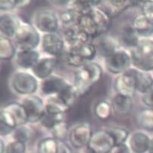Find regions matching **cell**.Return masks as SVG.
<instances>
[{
	"label": "cell",
	"mask_w": 153,
	"mask_h": 153,
	"mask_svg": "<svg viewBox=\"0 0 153 153\" xmlns=\"http://www.w3.org/2000/svg\"><path fill=\"white\" fill-rule=\"evenodd\" d=\"M102 68L100 64L91 62L78 68L74 74V86L79 96H83L100 81Z\"/></svg>",
	"instance_id": "cell-1"
},
{
	"label": "cell",
	"mask_w": 153,
	"mask_h": 153,
	"mask_svg": "<svg viewBox=\"0 0 153 153\" xmlns=\"http://www.w3.org/2000/svg\"><path fill=\"white\" fill-rule=\"evenodd\" d=\"M132 65L139 71L150 72L153 71V41L141 39L138 45L130 52Z\"/></svg>",
	"instance_id": "cell-2"
},
{
	"label": "cell",
	"mask_w": 153,
	"mask_h": 153,
	"mask_svg": "<svg viewBox=\"0 0 153 153\" xmlns=\"http://www.w3.org/2000/svg\"><path fill=\"white\" fill-rule=\"evenodd\" d=\"M42 38L40 37L39 30L30 24L21 22L18 28L13 42L18 50H36L39 46Z\"/></svg>",
	"instance_id": "cell-3"
},
{
	"label": "cell",
	"mask_w": 153,
	"mask_h": 153,
	"mask_svg": "<svg viewBox=\"0 0 153 153\" xmlns=\"http://www.w3.org/2000/svg\"><path fill=\"white\" fill-rule=\"evenodd\" d=\"M97 54L94 43L89 42L76 47L68 48L66 53V62L71 67L80 68L93 62Z\"/></svg>",
	"instance_id": "cell-4"
},
{
	"label": "cell",
	"mask_w": 153,
	"mask_h": 153,
	"mask_svg": "<svg viewBox=\"0 0 153 153\" xmlns=\"http://www.w3.org/2000/svg\"><path fill=\"white\" fill-rule=\"evenodd\" d=\"M12 86L14 91L23 96H32L38 90L37 78L33 74L27 71H18L12 78Z\"/></svg>",
	"instance_id": "cell-5"
},
{
	"label": "cell",
	"mask_w": 153,
	"mask_h": 153,
	"mask_svg": "<svg viewBox=\"0 0 153 153\" xmlns=\"http://www.w3.org/2000/svg\"><path fill=\"white\" fill-rule=\"evenodd\" d=\"M115 146L114 138L105 129L93 133L87 146V150L91 153H110Z\"/></svg>",
	"instance_id": "cell-6"
},
{
	"label": "cell",
	"mask_w": 153,
	"mask_h": 153,
	"mask_svg": "<svg viewBox=\"0 0 153 153\" xmlns=\"http://www.w3.org/2000/svg\"><path fill=\"white\" fill-rule=\"evenodd\" d=\"M59 18L51 9H41L35 14L33 18L34 27L40 32L46 33H56L59 30Z\"/></svg>",
	"instance_id": "cell-7"
},
{
	"label": "cell",
	"mask_w": 153,
	"mask_h": 153,
	"mask_svg": "<svg viewBox=\"0 0 153 153\" xmlns=\"http://www.w3.org/2000/svg\"><path fill=\"white\" fill-rule=\"evenodd\" d=\"M105 60V68L113 74H121L130 68L132 60L130 53L125 49H119Z\"/></svg>",
	"instance_id": "cell-8"
},
{
	"label": "cell",
	"mask_w": 153,
	"mask_h": 153,
	"mask_svg": "<svg viewBox=\"0 0 153 153\" xmlns=\"http://www.w3.org/2000/svg\"><path fill=\"white\" fill-rule=\"evenodd\" d=\"M137 69L130 68L118 75L114 83V87L117 94L132 98L137 92Z\"/></svg>",
	"instance_id": "cell-9"
},
{
	"label": "cell",
	"mask_w": 153,
	"mask_h": 153,
	"mask_svg": "<svg viewBox=\"0 0 153 153\" xmlns=\"http://www.w3.org/2000/svg\"><path fill=\"white\" fill-rule=\"evenodd\" d=\"M22 105L26 110L28 123L35 124L40 122L41 119L46 113L45 103L39 96L32 95L24 99Z\"/></svg>",
	"instance_id": "cell-10"
},
{
	"label": "cell",
	"mask_w": 153,
	"mask_h": 153,
	"mask_svg": "<svg viewBox=\"0 0 153 153\" xmlns=\"http://www.w3.org/2000/svg\"><path fill=\"white\" fill-rule=\"evenodd\" d=\"M93 133L89 123H81L75 126L68 134L71 145L76 149H82L88 146Z\"/></svg>",
	"instance_id": "cell-11"
},
{
	"label": "cell",
	"mask_w": 153,
	"mask_h": 153,
	"mask_svg": "<svg viewBox=\"0 0 153 153\" xmlns=\"http://www.w3.org/2000/svg\"><path fill=\"white\" fill-rule=\"evenodd\" d=\"M41 44L46 54L51 56V57L57 58L62 55L65 49V41L57 33H46L42 35Z\"/></svg>",
	"instance_id": "cell-12"
},
{
	"label": "cell",
	"mask_w": 153,
	"mask_h": 153,
	"mask_svg": "<svg viewBox=\"0 0 153 153\" xmlns=\"http://www.w3.org/2000/svg\"><path fill=\"white\" fill-rule=\"evenodd\" d=\"M22 21L12 13H2L0 17L1 36L12 39L15 37Z\"/></svg>",
	"instance_id": "cell-13"
},
{
	"label": "cell",
	"mask_w": 153,
	"mask_h": 153,
	"mask_svg": "<svg viewBox=\"0 0 153 153\" xmlns=\"http://www.w3.org/2000/svg\"><path fill=\"white\" fill-rule=\"evenodd\" d=\"M58 59L56 58L51 56L42 58L39 59L31 71L36 78L44 80L52 76V72L56 69Z\"/></svg>",
	"instance_id": "cell-14"
},
{
	"label": "cell",
	"mask_w": 153,
	"mask_h": 153,
	"mask_svg": "<svg viewBox=\"0 0 153 153\" xmlns=\"http://www.w3.org/2000/svg\"><path fill=\"white\" fill-rule=\"evenodd\" d=\"M64 39L68 48L76 47L90 42V38L77 25L66 28L64 32Z\"/></svg>",
	"instance_id": "cell-15"
},
{
	"label": "cell",
	"mask_w": 153,
	"mask_h": 153,
	"mask_svg": "<svg viewBox=\"0 0 153 153\" xmlns=\"http://www.w3.org/2000/svg\"><path fill=\"white\" fill-rule=\"evenodd\" d=\"M68 82L59 76L52 75L41 83V90L46 96H56L61 93Z\"/></svg>",
	"instance_id": "cell-16"
},
{
	"label": "cell",
	"mask_w": 153,
	"mask_h": 153,
	"mask_svg": "<svg viewBox=\"0 0 153 153\" xmlns=\"http://www.w3.org/2000/svg\"><path fill=\"white\" fill-rule=\"evenodd\" d=\"M15 63L24 70H32L40 59L37 50H20L15 56Z\"/></svg>",
	"instance_id": "cell-17"
},
{
	"label": "cell",
	"mask_w": 153,
	"mask_h": 153,
	"mask_svg": "<svg viewBox=\"0 0 153 153\" xmlns=\"http://www.w3.org/2000/svg\"><path fill=\"white\" fill-rule=\"evenodd\" d=\"M94 45L97 49V53L104 57L105 59L111 56L119 49L117 41L111 36L106 35H103L96 39Z\"/></svg>",
	"instance_id": "cell-18"
},
{
	"label": "cell",
	"mask_w": 153,
	"mask_h": 153,
	"mask_svg": "<svg viewBox=\"0 0 153 153\" xmlns=\"http://www.w3.org/2000/svg\"><path fill=\"white\" fill-rule=\"evenodd\" d=\"M2 111L6 112L14 120L17 127L25 125L28 123L26 110L22 103L10 102L2 107Z\"/></svg>",
	"instance_id": "cell-19"
},
{
	"label": "cell",
	"mask_w": 153,
	"mask_h": 153,
	"mask_svg": "<svg viewBox=\"0 0 153 153\" xmlns=\"http://www.w3.org/2000/svg\"><path fill=\"white\" fill-rule=\"evenodd\" d=\"M97 27L100 36L105 35L111 25V17L103 8L97 6L93 8L90 12Z\"/></svg>",
	"instance_id": "cell-20"
},
{
	"label": "cell",
	"mask_w": 153,
	"mask_h": 153,
	"mask_svg": "<svg viewBox=\"0 0 153 153\" xmlns=\"http://www.w3.org/2000/svg\"><path fill=\"white\" fill-rule=\"evenodd\" d=\"M140 35L133 25H124L119 33V42L124 48L130 50L135 48L140 41Z\"/></svg>",
	"instance_id": "cell-21"
},
{
	"label": "cell",
	"mask_w": 153,
	"mask_h": 153,
	"mask_svg": "<svg viewBox=\"0 0 153 153\" xmlns=\"http://www.w3.org/2000/svg\"><path fill=\"white\" fill-rule=\"evenodd\" d=\"M151 139L145 133L137 131L129 138V147L134 153L148 152Z\"/></svg>",
	"instance_id": "cell-22"
},
{
	"label": "cell",
	"mask_w": 153,
	"mask_h": 153,
	"mask_svg": "<svg viewBox=\"0 0 153 153\" xmlns=\"http://www.w3.org/2000/svg\"><path fill=\"white\" fill-rule=\"evenodd\" d=\"M111 104L113 111L116 114L120 116L127 115L131 111L133 108L132 98L117 93L113 97Z\"/></svg>",
	"instance_id": "cell-23"
},
{
	"label": "cell",
	"mask_w": 153,
	"mask_h": 153,
	"mask_svg": "<svg viewBox=\"0 0 153 153\" xmlns=\"http://www.w3.org/2000/svg\"><path fill=\"white\" fill-rule=\"evenodd\" d=\"M132 25L140 37L147 39L153 34V22L142 13L135 17Z\"/></svg>",
	"instance_id": "cell-24"
},
{
	"label": "cell",
	"mask_w": 153,
	"mask_h": 153,
	"mask_svg": "<svg viewBox=\"0 0 153 153\" xmlns=\"http://www.w3.org/2000/svg\"><path fill=\"white\" fill-rule=\"evenodd\" d=\"M153 89V75L149 72L137 70V92L142 95Z\"/></svg>",
	"instance_id": "cell-25"
},
{
	"label": "cell",
	"mask_w": 153,
	"mask_h": 153,
	"mask_svg": "<svg viewBox=\"0 0 153 153\" xmlns=\"http://www.w3.org/2000/svg\"><path fill=\"white\" fill-rule=\"evenodd\" d=\"M78 96L74 86L73 84L68 83L61 93L56 96L68 108H70L72 105H74L76 102V97Z\"/></svg>",
	"instance_id": "cell-26"
},
{
	"label": "cell",
	"mask_w": 153,
	"mask_h": 153,
	"mask_svg": "<svg viewBox=\"0 0 153 153\" xmlns=\"http://www.w3.org/2000/svg\"><path fill=\"white\" fill-rule=\"evenodd\" d=\"M102 3L105 6V11L110 17L115 16L121 12H124L131 5H134L135 2H130V1H106Z\"/></svg>",
	"instance_id": "cell-27"
},
{
	"label": "cell",
	"mask_w": 153,
	"mask_h": 153,
	"mask_svg": "<svg viewBox=\"0 0 153 153\" xmlns=\"http://www.w3.org/2000/svg\"><path fill=\"white\" fill-rule=\"evenodd\" d=\"M16 47L12 39L1 36L0 38V59L10 60L16 56Z\"/></svg>",
	"instance_id": "cell-28"
},
{
	"label": "cell",
	"mask_w": 153,
	"mask_h": 153,
	"mask_svg": "<svg viewBox=\"0 0 153 153\" xmlns=\"http://www.w3.org/2000/svg\"><path fill=\"white\" fill-rule=\"evenodd\" d=\"M101 2V1H71L68 2V8L81 15L89 13L95 7L100 6Z\"/></svg>",
	"instance_id": "cell-29"
},
{
	"label": "cell",
	"mask_w": 153,
	"mask_h": 153,
	"mask_svg": "<svg viewBox=\"0 0 153 153\" xmlns=\"http://www.w3.org/2000/svg\"><path fill=\"white\" fill-rule=\"evenodd\" d=\"M137 121L142 128L153 131V109H145L137 115Z\"/></svg>",
	"instance_id": "cell-30"
},
{
	"label": "cell",
	"mask_w": 153,
	"mask_h": 153,
	"mask_svg": "<svg viewBox=\"0 0 153 153\" xmlns=\"http://www.w3.org/2000/svg\"><path fill=\"white\" fill-rule=\"evenodd\" d=\"M112 111L111 104L105 100L99 102L94 108L95 114L101 121H107L108 119L110 118Z\"/></svg>",
	"instance_id": "cell-31"
},
{
	"label": "cell",
	"mask_w": 153,
	"mask_h": 153,
	"mask_svg": "<svg viewBox=\"0 0 153 153\" xmlns=\"http://www.w3.org/2000/svg\"><path fill=\"white\" fill-rule=\"evenodd\" d=\"M59 141L54 137H46L39 142L37 153H57Z\"/></svg>",
	"instance_id": "cell-32"
},
{
	"label": "cell",
	"mask_w": 153,
	"mask_h": 153,
	"mask_svg": "<svg viewBox=\"0 0 153 153\" xmlns=\"http://www.w3.org/2000/svg\"><path fill=\"white\" fill-rule=\"evenodd\" d=\"M79 17H80V15L77 12L74 11L71 8H67L60 12L59 18V21L62 25H65L67 27H69L77 25Z\"/></svg>",
	"instance_id": "cell-33"
},
{
	"label": "cell",
	"mask_w": 153,
	"mask_h": 153,
	"mask_svg": "<svg viewBox=\"0 0 153 153\" xmlns=\"http://www.w3.org/2000/svg\"><path fill=\"white\" fill-rule=\"evenodd\" d=\"M109 133L111 134V136L114 138L115 141V145L117 146L125 144L126 141L130 137V132L127 129L123 128L120 127H111L107 129Z\"/></svg>",
	"instance_id": "cell-34"
},
{
	"label": "cell",
	"mask_w": 153,
	"mask_h": 153,
	"mask_svg": "<svg viewBox=\"0 0 153 153\" xmlns=\"http://www.w3.org/2000/svg\"><path fill=\"white\" fill-rule=\"evenodd\" d=\"M64 121H65V114H56L46 112L39 123L42 127L51 130L55 126Z\"/></svg>",
	"instance_id": "cell-35"
},
{
	"label": "cell",
	"mask_w": 153,
	"mask_h": 153,
	"mask_svg": "<svg viewBox=\"0 0 153 153\" xmlns=\"http://www.w3.org/2000/svg\"><path fill=\"white\" fill-rule=\"evenodd\" d=\"M12 134H13L14 140H18V141L27 143V142L29 141L32 137L33 132L29 126L25 124V125L17 127Z\"/></svg>",
	"instance_id": "cell-36"
},
{
	"label": "cell",
	"mask_w": 153,
	"mask_h": 153,
	"mask_svg": "<svg viewBox=\"0 0 153 153\" xmlns=\"http://www.w3.org/2000/svg\"><path fill=\"white\" fill-rule=\"evenodd\" d=\"M5 153H27L26 143L13 140L6 145Z\"/></svg>",
	"instance_id": "cell-37"
},
{
	"label": "cell",
	"mask_w": 153,
	"mask_h": 153,
	"mask_svg": "<svg viewBox=\"0 0 153 153\" xmlns=\"http://www.w3.org/2000/svg\"><path fill=\"white\" fill-rule=\"evenodd\" d=\"M53 137L57 140H63L68 135V124L65 121L59 123L51 130Z\"/></svg>",
	"instance_id": "cell-38"
},
{
	"label": "cell",
	"mask_w": 153,
	"mask_h": 153,
	"mask_svg": "<svg viewBox=\"0 0 153 153\" xmlns=\"http://www.w3.org/2000/svg\"><path fill=\"white\" fill-rule=\"evenodd\" d=\"M140 6L142 11L141 13L153 22V2L146 1L140 2Z\"/></svg>",
	"instance_id": "cell-39"
},
{
	"label": "cell",
	"mask_w": 153,
	"mask_h": 153,
	"mask_svg": "<svg viewBox=\"0 0 153 153\" xmlns=\"http://www.w3.org/2000/svg\"><path fill=\"white\" fill-rule=\"evenodd\" d=\"M17 0H2L0 2V9L1 11L4 12V11H10V10L14 9V8H17Z\"/></svg>",
	"instance_id": "cell-40"
},
{
	"label": "cell",
	"mask_w": 153,
	"mask_h": 153,
	"mask_svg": "<svg viewBox=\"0 0 153 153\" xmlns=\"http://www.w3.org/2000/svg\"><path fill=\"white\" fill-rule=\"evenodd\" d=\"M142 101L149 108L153 109V89H152L148 93L143 95Z\"/></svg>",
	"instance_id": "cell-41"
},
{
	"label": "cell",
	"mask_w": 153,
	"mask_h": 153,
	"mask_svg": "<svg viewBox=\"0 0 153 153\" xmlns=\"http://www.w3.org/2000/svg\"><path fill=\"white\" fill-rule=\"evenodd\" d=\"M58 141H59V145H58L57 153H73L70 146L66 143L64 140H58Z\"/></svg>",
	"instance_id": "cell-42"
},
{
	"label": "cell",
	"mask_w": 153,
	"mask_h": 153,
	"mask_svg": "<svg viewBox=\"0 0 153 153\" xmlns=\"http://www.w3.org/2000/svg\"><path fill=\"white\" fill-rule=\"evenodd\" d=\"M112 153H131L130 147L127 144H122V145L117 146L113 149Z\"/></svg>",
	"instance_id": "cell-43"
},
{
	"label": "cell",
	"mask_w": 153,
	"mask_h": 153,
	"mask_svg": "<svg viewBox=\"0 0 153 153\" xmlns=\"http://www.w3.org/2000/svg\"><path fill=\"white\" fill-rule=\"evenodd\" d=\"M30 4V1H24V0H21V1H18L17 2V8H22L27 7V5H29Z\"/></svg>",
	"instance_id": "cell-44"
},
{
	"label": "cell",
	"mask_w": 153,
	"mask_h": 153,
	"mask_svg": "<svg viewBox=\"0 0 153 153\" xmlns=\"http://www.w3.org/2000/svg\"><path fill=\"white\" fill-rule=\"evenodd\" d=\"M5 149H6V145L5 144V142L3 140H1L0 141V150L1 152L0 153H5Z\"/></svg>",
	"instance_id": "cell-45"
},
{
	"label": "cell",
	"mask_w": 153,
	"mask_h": 153,
	"mask_svg": "<svg viewBox=\"0 0 153 153\" xmlns=\"http://www.w3.org/2000/svg\"><path fill=\"white\" fill-rule=\"evenodd\" d=\"M148 153H153V138H152L151 140H150L149 148Z\"/></svg>",
	"instance_id": "cell-46"
},
{
	"label": "cell",
	"mask_w": 153,
	"mask_h": 153,
	"mask_svg": "<svg viewBox=\"0 0 153 153\" xmlns=\"http://www.w3.org/2000/svg\"><path fill=\"white\" fill-rule=\"evenodd\" d=\"M76 153H83L82 152H76Z\"/></svg>",
	"instance_id": "cell-47"
},
{
	"label": "cell",
	"mask_w": 153,
	"mask_h": 153,
	"mask_svg": "<svg viewBox=\"0 0 153 153\" xmlns=\"http://www.w3.org/2000/svg\"><path fill=\"white\" fill-rule=\"evenodd\" d=\"M29 153H33V152H29Z\"/></svg>",
	"instance_id": "cell-48"
}]
</instances>
